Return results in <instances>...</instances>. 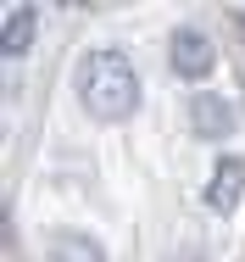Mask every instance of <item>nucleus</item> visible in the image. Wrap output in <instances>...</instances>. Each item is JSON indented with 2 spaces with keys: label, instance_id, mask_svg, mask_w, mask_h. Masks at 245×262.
Segmentation results:
<instances>
[{
  "label": "nucleus",
  "instance_id": "obj_4",
  "mask_svg": "<svg viewBox=\"0 0 245 262\" xmlns=\"http://www.w3.org/2000/svg\"><path fill=\"white\" fill-rule=\"evenodd\" d=\"M245 195V162L240 157H223L217 167H212V184H206V201L217 212H234Z\"/></svg>",
  "mask_w": 245,
  "mask_h": 262
},
{
  "label": "nucleus",
  "instance_id": "obj_6",
  "mask_svg": "<svg viewBox=\"0 0 245 262\" xmlns=\"http://www.w3.org/2000/svg\"><path fill=\"white\" fill-rule=\"evenodd\" d=\"M50 262H106L95 234H84V229H61V234H50Z\"/></svg>",
  "mask_w": 245,
  "mask_h": 262
},
{
  "label": "nucleus",
  "instance_id": "obj_5",
  "mask_svg": "<svg viewBox=\"0 0 245 262\" xmlns=\"http://www.w3.org/2000/svg\"><path fill=\"white\" fill-rule=\"evenodd\" d=\"M34 28H39V11L34 6H11L6 11V23H0V51L11 56H28V45H34Z\"/></svg>",
  "mask_w": 245,
  "mask_h": 262
},
{
  "label": "nucleus",
  "instance_id": "obj_1",
  "mask_svg": "<svg viewBox=\"0 0 245 262\" xmlns=\"http://www.w3.org/2000/svg\"><path fill=\"white\" fill-rule=\"evenodd\" d=\"M73 90L90 117L100 123H123L134 106H140V73L123 51H84L73 67Z\"/></svg>",
  "mask_w": 245,
  "mask_h": 262
},
{
  "label": "nucleus",
  "instance_id": "obj_3",
  "mask_svg": "<svg viewBox=\"0 0 245 262\" xmlns=\"http://www.w3.org/2000/svg\"><path fill=\"white\" fill-rule=\"evenodd\" d=\"M217 67V51H212V39L201 34V28H173V73L179 78H206Z\"/></svg>",
  "mask_w": 245,
  "mask_h": 262
},
{
  "label": "nucleus",
  "instance_id": "obj_2",
  "mask_svg": "<svg viewBox=\"0 0 245 262\" xmlns=\"http://www.w3.org/2000/svg\"><path fill=\"white\" fill-rule=\"evenodd\" d=\"M190 128H195V140H229L234 128H240V117H234V106H229V95H212V90H201V95H190Z\"/></svg>",
  "mask_w": 245,
  "mask_h": 262
},
{
  "label": "nucleus",
  "instance_id": "obj_7",
  "mask_svg": "<svg viewBox=\"0 0 245 262\" xmlns=\"http://www.w3.org/2000/svg\"><path fill=\"white\" fill-rule=\"evenodd\" d=\"M179 262H206V257H195V251H190V257H179Z\"/></svg>",
  "mask_w": 245,
  "mask_h": 262
}]
</instances>
